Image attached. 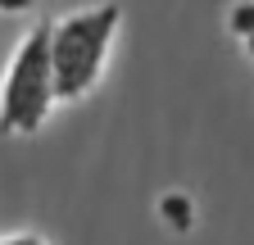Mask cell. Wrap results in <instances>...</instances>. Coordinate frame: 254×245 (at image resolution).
Wrapping results in <instances>:
<instances>
[{"label":"cell","mask_w":254,"mask_h":245,"mask_svg":"<svg viewBox=\"0 0 254 245\" xmlns=\"http://www.w3.org/2000/svg\"><path fill=\"white\" fill-rule=\"evenodd\" d=\"M118 27H123V9L114 0H100V5L59 14L55 23H46L50 73H55V96L59 100H82L100 82Z\"/></svg>","instance_id":"obj_1"},{"label":"cell","mask_w":254,"mask_h":245,"mask_svg":"<svg viewBox=\"0 0 254 245\" xmlns=\"http://www.w3.org/2000/svg\"><path fill=\"white\" fill-rule=\"evenodd\" d=\"M55 96V73H50V46H46V23L27 27V37L14 46L5 77H0V132L5 136H32L46 127Z\"/></svg>","instance_id":"obj_2"},{"label":"cell","mask_w":254,"mask_h":245,"mask_svg":"<svg viewBox=\"0 0 254 245\" xmlns=\"http://www.w3.org/2000/svg\"><path fill=\"white\" fill-rule=\"evenodd\" d=\"M0 245H50V241L32 236V232H9V236H0Z\"/></svg>","instance_id":"obj_3"},{"label":"cell","mask_w":254,"mask_h":245,"mask_svg":"<svg viewBox=\"0 0 254 245\" xmlns=\"http://www.w3.org/2000/svg\"><path fill=\"white\" fill-rule=\"evenodd\" d=\"M32 0H0V14H27Z\"/></svg>","instance_id":"obj_4"},{"label":"cell","mask_w":254,"mask_h":245,"mask_svg":"<svg viewBox=\"0 0 254 245\" xmlns=\"http://www.w3.org/2000/svg\"><path fill=\"white\" fill-rule=\"evenodd\" d=\"M241 46H245V55L254 59V32H245V37H241Z\"/></svg>","instance_id":"obj_5"}]
</instances>
